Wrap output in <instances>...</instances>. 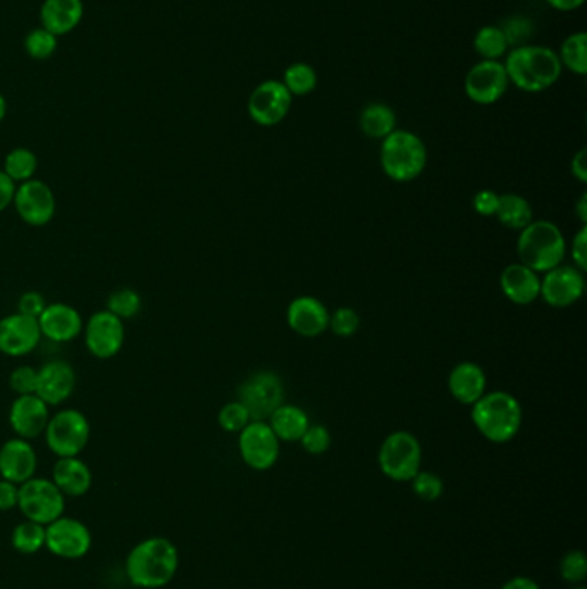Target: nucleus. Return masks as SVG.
Segmentation results:
<instances>
[{
    "label": "nucleus",
    "mask_w": 587,
    "mask_h": 589,
    "mask_svg": "<svg viewBox=\"0 0 587 589\" xmlns=\"http://www.w3.org/2000/svg\"><path fill=\"white\" fill-rule=\"evenodd\" d=\"M180 555L166 538H149L131 550L126 558V576L136 588L157 589L173 581Z\"/></svg>",
    "instance_id": "f257e3e1"
},
{
    "label": "nucleus",
    "mask_w": 587,
    "mask_h": 589,
    "mask_svg": "<svg viewBox=\"0 0 587 589\" xmlns=\"http://www.w3.org/2000/svg\"><path fill=\"white\" fill-rule=\"evenodd\" d=\"M503 66L510 83L531 93L553 87L563 69L557 52L543 45H520L508 54Z\"/></svg>",
    "instance_id": "f03ea898"
},
{
    "label": "nucleus",
    "mask_w": 587,
    "mask_h": 589,
    "mask_svg": "<svg viewBox=\"0 0 587 589\" xmlns=\"http://www.w3.org/2000/svg\"><path fill=\"white\" fill-rule=\"evenodd\" d=\"M470 407L472 422L486 440L507 443L519 433L522 426V407L519 400L507 391L484 393Z\"/></svg>",
    "instance_id": "7ed1b4c3"
},
{
    "label": "nucleus",
    "mask_w": 587,
    "mask_h": 589,
    "mask_svg": "<svg viewBox=\"0 0 587 589\" xmlns=\"http://www.w3.org/2000/svg\"><path fill=\"white\" fill-rule=\"evenodd\" d=\"M519 262L536 273H548L553 267L560 266L567 252L565 236L557 224L551 221H532L520 231Z\"/></svg>",
    "instance_id": "20e7f679"
},
{
    "label": "nucleus",
    "mask_w": 587,
    "mask_h": 589,
    "mask_svg": "<svg viewBox=\"0 0 587 589\" xmlns=\"http://www.w3.org/2000/svg\"><path fill=\"white\" fill-rule=\"evenodd\" d=\"M427 166L426 143L412 131L395 130L381 145V168L390 180L407 183L419 178Z\"/></svg>",
    "instance_id": "39448f33"
},
{
    "label": "nucleus",
    "mask_w": 587,
    "mask_h": 589,
    "mask_svg": "<svg viewBox=\"0 0 587 589\" xmlns=\"http://www.w3.org/2000/svg\"><path fill=\"white\" fill-rule=\"evenodd\" d=\"M90 422L87 416L76 409H62L50 416L45 428V441L50 452L61 457H78L90 440Z\"/></svg>",
    "instance_id": "423d86ee"
},
{
    "label": "nucleus",
    "mask_w": 587,
    "mask_h": 589,
    "mask_svg": "<svg viewBox=\"0 0 587 589\" xmlns=\"http://www.w3.org/2000/svg\"><path fill=\"white\" fill-rule=\"evenodd\" d=\"M422 448L408 431L391 433L379 450V467L393 481H412L421 471Z\"/></svg>",
    "instance_id": "0eeeda50"
},
{
    "label": "nucleus",
    "mask_w": 587,
    "mask_h": 589,
    "mask_svg": "<svg viewBox=\"0 0 587 589\" xmlns=\"http://www.w3.org/2000/svg\"><path fill=\"white\" fill-rule=\"evenodd\" d=\"M66 500L52 479L31 478L19 484L18 509L28 521L50 524L64 514Z\"/></svg>",
    "instance_id": "6e6552de"
},
{
    "label": "nucleus",
    "mask_w": 587,
    "mask_h": 589,
    "mask_svg": "<svg viewBox=\"0 0 587 589\" xmlns=\"http://www.w3.org/2000/svg\"><path fill=\"white\" fill-rule=\"evenodd\" d=\"M285 400V388L278 374L260 371L252 374L238 390V402L248 410L252 421H269Z\"/></svg>",
    "instance_id": "1a4fd4ad"
},
{
    "label": "nucleus",
    "mask_w": 587,
    "mask_h": 589,
    "mask_svg": "<svg viewBox=\"0 0 587 589\" xmlns=\"http://www.w3.org/2000/svg\"><path fill=\"white\" fill-rule=\"evenodd\" d=\"M83 335L88 352L95 359L107 360L123 350L126 328L119 317L104 309L90 316L83 326Z\"/></svg>",
    "instance_id": "9d476101"
},
{
    "label": "nucleus",
    "mask_w": 587,
    "mask_h": 589,
    "mask_svg": "<svg viewBox=\"0 0 587 589\" xmlns=\"http://www.w3.org/2000/svg\"><path fill=\"white\" fill-rule=\"evenodd\" d=\"M14 209L23 223L33 228H42L56 216V197L45 181L28 180L16 186Z\"/></svg>",
    "instance_id": "9b49d317"
},
{
    "label": "nucleus",
    "mask_w": 587,
    "mask_h": 589,
    "mask_svg": "<svg viewBox=\"0 0 587 589\" xmlns=\"http://www.w3.org/2000/svg\"><path fill=\"white\" fill-rule=\"evenodd\" d=\"M238 447L243 462L255 471H267L278 462V436L267 421H252L241 429Z\"/></svg>",
    "instance_id": "f8f14e48"
},
{
    "label": "nucleus",
    "mask_w": 587,
    "mask_h": 589,
    "mask_svg": "<svg viewBox=\"0 0 587 589\" xmlns=\"http://www.w3.org/2000/svg\"><path fill=\"white\" fill-rule=\"evenodd\" d=\"M291 95L278 80L262 81L248 99V114L260 126H276L288 116Z\"/></svg>",
    "instance_id": "ddd939ff"
},
{
    "label": "nucleus",
    "mask_w": 587,
    "mask_h": 589,
    "mask_svg": "<svg viewBox=\"0 0 587 589\" xmlns=\"http://www.w3.org/2000/svg\"><path fill=\"white\" fill-rule=\"evenodd\" d=\"M45 546L57 557H85L92 546V534L78 519L59 517L45 526Z\"/></svg>",
    "instance_id": "4468645a"
},
{
    "label": "nucleus",
    "mask_w": 587,
    "mask_h": 589,
    "mask_svg": "<svg viewBox=\"0 0 587 589\" xmlns=\"http://www.w3.org/2000/svg\"><path fill=\"white\" fill-rule=\"evenodd\" d=\"M508 81L503 62L481 61L472 66L465 78V93L479 106H491L505 95Z\"/></svg>",
    "instance_id": "2eb2a0df"
},
{
    "label": "nucleus",
    "mask_w": 587,
    "mask_h": 589,
    "mask_svg": "<svg viewBox=\"0 0 587 589\" xmlns=\"http://www.w3.org/2000/svg\"><path fill=\"white\" fill-rule=\"evenodd\" d=\"M42 338L38 321L33 317L14 312L0 319V354L14 359L25 357L40 345Z\"/></svg>",
    "instance_id": "dca6fc26"
},
{
    "label": "nucleus",
    "mask_w": 587,
    "mask_h": 589,
    "mask_svg": "<svg viewBox=\"0 0 587 589\" xmlns=\"http://www.w3.org/2000/svg\"><path fill=\"white\" fill-rule=\"evenodd\" d=\"M584 293V273L572 266L553 267L541 279V295L555 309H567L579 302Z\"/></svg>",
    "instance_id": "f3484780"
},
{
    "label": "nucleus",
    "mask_w": 587,
    "mask_h": 589,
    "mask_svg": "<svg viewBox=\"0 0 587 589\" xmlns=\"http://www.w3.org/2000/svg\"><path fill=\"white\" fill-rule=\"evenodd\" d=\"M49 419V405L42 398H38L35 393L19 395L11 403L9 424L18 438L28 441L35 440L40 434L45 433Z\"/></svg>",
    "instance_id": "a211bd4d"
},
{
    "label": "nucleus",
    "mask_w": 587,
    "mask_h": 589,
    "mask_svg": "<svg viewBox=\"0 0 587 589\" xmlns=\"http://www.w3.org/2000/svg\"><path fill=\"white\" fill-rule=\"evenodd\" d=\"M76 386V372L64 360H52L38 369L35 395L42 398L49 407L61 405L73 395Z\"/></svg>",
    "instance_id": "6ab92c4d"
},
{
    "label": "nucleus",
    "mask_w": 587,
    "mask_h": 589,
    "mask_svg": "<svg viewBox=\"0 0 587 589\" xmlns=\"http://www.w3.org/2000/svg\"><path fill=\"white\" fill-rule=\"evenodd\" d=\"M42 336L54 343H68L83 333V317L73 305L47 304L37 319Z\"/></svg>",
    "instance_id": "aec40b11"
},
{
    "label": "nucleus",
    "mask_w": 587,
    "mask_h": 589,
    "mask_svg": "<svg viewBox=\"0 0 587 589\" xmlns=\"http://www.w3.org/2000/svg\"><path fill=\"white\" fill-rule=\"evenodd\" d=\"M286 321L298 336L317 338L329 329V310L319 298L303 295L291 302Z\"/></svg>",
    "instance_id": "412c9836"
},
{
    "label": "nucleus",
    "mask_w": 587,
    "mask_h": 589,
    "mask_svg": "<svg viewBox=\"0 0 587 589\" xmlns=\"http://www.w3.org/2000/svg\"><path fill=\"white\" fill-rule=\"evenodd\" d=\"M37 453L23 438L6 441L0 448V476L14 484H23L35 476Z\"/></svg>",
    "instance_id": "4be33fe9"
},
{
    "label": "nucleus",
    "mask_w": 587,
    "mask_h": 589,
    "mask_svg": "<svg viewBox=\"0 0 587 589\" xmlns=\"http://www.w3.org/2000/svg\"><path fill=\"white\" fill-rule=\"evenodd\" d=\"M503 295L517 305H529L541 295V279L538 273L524 266L522 262H513L503 269L500 276Z\"/></svg>",
    "instance_id": "5701e85b"
},
{
    "label": "nucleus",
    "mask_w": 587,
    "mask_h": 589,
    "mask_svg": "<svg viewBox=\"0 0 587 589\" xmlns=\"http://www.w3.org/2000/svg\"><path fill=\"white\" fill-rule=\"evenodd\" d=\"M486 372L476 362H460L448 376V390L462 405H474L486 393Z\"/></svg>",
    "instance_id": "b1692460"
},
{
    "label": "nucleus",
    "mask_w": 587,
    "mask_h": 589,
    "mask_svg": "<svg viewBox=\"0 0 587 589\" xmlns=\"http://www.w3.org/2000/svg\"><path fill=\"white\" fill-rule=\"evenodd\" d=\"M52 481L64 496H83L92 488V471L80 457H61L52 469Z\"/></svg>",
    "instance_id": "393cba45"
},
{
    "label": "nucleus",
    "mask_w": 587,
    "mask_h": 589,
    "mask_svg": "<svg viewBox=\"0 0 587 589\" xmlns=\"http://www.w3.org/2000/svg\"><path fill=\"white\" fill-rule=\"evenodd\" d=\"M83 14L85 6L81 0H45L40 9L42 25L56 37L75 30L80 25Z\"/></svg>",
    "instance_id": "a878e982"
},
{
    "label": "nucleus",
    "mask_w": 587,
    "mask_h": 589,
    "mask_svg": "<svg viewBox=\"0 0 587 589\" xmlns=\"http://www.w3.org/2000/svg\"><path fill=\"white\" fill-rule=\"evenodd\" d=\"M269 426L279 441H300L310 426L309 416L297 405H281L269 417Z\"/></svg>",
    "instance_id": "bb28decb"
},
{
    "label": "nucleus",
    "mask_w": 587,
    "mask_h": 589,
    "mask_svg": "<svg viewBox=\"0 0 587 589\" xmlns=\"http://www.w3.org/2000/svg\"><path fill=\"white\" fill-rule=\"evenodd\" d=\"M360 130L374 140H384L396 130V114L390 106L376 102L360 114Z\"/></svg>",
    "instance_id": "cd10ccee"
},
{
    "label": "nucleus",
    "mask_w": 587,
    "mask_h": 589,
    "mask_svg": "<svg viewBox=\"0 0 587 589\" xmlns=\"http://www.w3.org/2000/svg\"><path fill=\"white\" fill-rule=\"evenodd\" d=\"M496 217L508 230L522 231L532 223V207L519 193H505L500 195Z\"/></svg>",
    "instance_id": "c85d7f7f"
},
{
    "label": "nucleus",
    "mask_w": 587,
    "mask_h": 589,
    "mask_svg": "<svg viewBox=\"0 0 587 589\" xmlns=\"http://www.w3.org/2000/svg\"><path fill=\"white\" fill-rule=\"evenodd\" d=\"M587 35L584 31L572 33L563 40L562 49L558 59L562 62V68H567L575 75L584 76L587 73Z\"/></svg>",
    "instance_id": "c756f323"
},
{
    "label": "nucleus",
    "mask_w": 587,
    "mask_h": 589,
    "mask_svg": "<svg viewBox=\"0 0 587 589\" xmlns=\"http://www.w3.org/2000/svg\"><path fill=\"white\" fill-rule=\"evenodd\" d=\"M37 168L38 159L35 152H31L30 149H25V147H18V149H13L6 155V161H4L2 171L16 185H21L25 181L33 180V176L37 173Z\"/></svg>",
    "instance_id": "7c9ffc66"
},
{
    "label": "nucleus",
    "mask_w": 587,
    "mask_h": 589,
    "mask_svg": "<svg viewBox=\"0 0 587 589\" xmlns=\"http://www.w3.org/2000/svg\"><path fill=\"white\" fill-rule=\"evenodd\" d=\"M507 35L500 26H482L474 38V49L482 61H498L508 50Z\"/></svg>",
    "instance_id": "2f4dec72"
},
{
    "label": "nucleus",
    "mask_w": 587,
    "mask_h": 589,
    "mask_svg": "<svg viewBox=\"0 0 587 589\" xmlns=\"http://www.w3.org/2000/svg\"><path fill=\"white\" fill-rule=\"evenodd\" d=\"M286 90L291 95H307V93L314 92L317 87V73L316 69L312 68L310 64L305 62H295L291 64L290 68L286 69L283 81Z\"/></svg>",
    "instance_id": "473e14b6"
},
{
    "label": "nucleus",
    "mask_w": 587,
    "mask_h": 589,
    "mask_svg": "<svg viewBox=\"0 0 587 589\" xmlns=\"http://www.w3.org/2000/svg\"><path fill=\"white\" fill-rule=\"evenodd\" d=\"M106 310L124 323L142 312V297L133 288H119L107 297Z\"/></svg>",
    "instance_id": "72a5a7b5"
},
{
    "label": "nucleus",
    "mask_w": 587,
    "mask_h": 589,
    "mask_svg": "<svg viewBox=\"0 0 587 589\" xmlns=\"http://www.w3.org/2000/svg\"><path fill=\"white\" fill-rule=\"evenodd\" d=\"M13 546L19 553L33 555L45 546V526L38 522H21L13 531Z\"/></svg>",
    "instance_id": "f704fd0d"
},
{
    "label": "nucleus",
    "mask_w": 587,
    "mask_h": 589,
    "mask_svg": "<svg viewBox=\"0 0 587 589\" xmlns=\"http://www.w3.org/2000/svg\"><path fill=\"white\" fill-rule=\"evenodd\" d=\"M25 49L26 54L33 59L45 61L54 56L57 49V37L42 26L28 33V37L25 38Z\"/></svg>",
    "instance_id": "c9c22d12"
},
{
    "label": "nucleus",
    "mask_w": 587,
    "mask_h": 589,
    "mask_svg": "<svg viewBox=\"0 0 587 589\" xmlns=\"http://www.w3.org/2000/svg\"><path fill=\"white\" fill-rule=\"evenodd\" d=\"M217 422L228 433H240L241 429L247 428L252 419L248 410L236 400V402L226 403L223 409L219 410Z\"/></svg>",
    "instance_id": "e433bc0d"
},
{
    "label": "nucleus",
    "mask_w": 587,
    "mask_h": 589,
    "mask_svg": "<svg viewBox=\"0 0 587 589\" xmlns=\"http://www.w3.org/2000/svg\"><path fill=\"white\" fill-rule=\"evenodd\" d=\"M359 328V314L350 307H340L334 310L333 314H329V329L340 338H350L359 331Z\"/></svg>",
    "instance_id": "4c0bfd02"
},
{
    "label": "nucleus",
    "mask_w": 587,
    "mask_h": 589,
    "mask_svg": "<svg viewBox=\"0 0 587 589\" xmlns=\"http://www.w3.org/2000/svg\"><path fill=\"white\" fill-rule=\"evenodd\" d=\"M414 483V493L424 502H434L439 496L443 495V481L434 472H417Z\"/></svg>",
    "instance_id": "58836bf2"
},
{
    "label": "nucleus",
    "mask_w": 587,
    "mask_h": 589,
    "mask_svg": "<svg viewBox=\"0 0 587 589\" xmlns=\"http://www.w3.org/2000/svg\"><path fill=\"white\" fill-rule=\"evenodd\" d=\"M300 441L305 452L310 455H321L328 452V448L331 447V434L321 424H310Z\"/></svg>",
    "instance_id": "ea45409f"
},
{
    "label": "nucleus",
    "mask_w": 587,
    "mask_h": 589,
    "mask_svg": "<svg viewBox=\"0 0 587 589\" xmlns=\"http://www.w3.org/2000/svg\"><path fill=\"white\" fill-rule=\"evenodd\" d=\"M38 369L31 366H19L9 376V388L19 395H31L37 390Z\"/></svg>",
    "instance_id": "a19ab883"
},
{
    "label": "nucleus",
    "mask_w": 587,
    "mask_h": 589,
    "mask_svg": "<svg viewBox=\"0 0 587 589\" xmlns=\"http://www.w3.org/2000/svg\"><path fill=\"white\" fill-rule=\"evenodd\" d=\"M563 579L569 583H581L587 574L586 555L582 552H570L563 557L560 564Z\"/></svg>",
    "instance_id": "79ce46f5"
},
{
    "label": "nucleus",
    "mask_w": 587,
    "mask_h": 589,
    "mask_svg": "<svg viewBox=\"0 0 587 589\" xmlns=\"http://www.w3.org/2000/svg\"><path fill=\"white\" fill-rule=\"evenodd\" d=\"M500 204V195L493 190H481L474 195L472 207L482 217L496 216Z\"/></svg>",
    "instance_id": "37998d69"
},
{
    "label": "nucleus",
    "mask_w": 587,
    "mask_h": 589,
    "mask_svg": "<svg viewBox=\"0 0 587 589\" xmlns=\"http://www.w3.org/2000/svg\"><path fill=\"white\" fill-rule=\"evenodd\" d=\"M45 307H47V300L40 292L23 293L18 300L19 314H25V316L33 317V319H38L40 314L44 312Z\"/></svg>",
    "instance_id": "c03bdc74"
},
{
    "label": "nucleus",
    "mask_w": 587,
    "mask_h": 589,
    "mask_svg": "<svg viewBox=\"0 0 587 589\" xmlns=\"http://www.w3.org/2000/svg\"><path fill=\"white\" fill-rule=\"evenodd\" d=\"M572 259H574L575 267L581 269L582 273H584L587 267V226H582L581 230L577 231V235L574 236Z\"/></svg>",
    "instance_id": "a18cd8bd"
},
{
    "label": "nucleus",
    "mask_w": 587,
    "mask_h": 589,
    "mask_svg": "<svg viewBox=\"0 0 587 589\" xmlns=\"http://www.w3.org/2000/svg\"><path fill=\"white\" fill-rule=\"evenodd\" d=\"M19 486L18 484L0 479V510L9 512V510L18 507Z\"/></svg>",
    "instance_id": "49530a36"
},
{
    "label": "nucleus",
    "mask_w": 587,
    "mask_h": 589,
    "mask_svg": "<svg viewBox=\"0 0 587 589\" xmlns=\"http://www.w3.org/2000/svg\"><path fill=\"white\" fill-rule=\"evenodd\" d=\"M16 183L0 169V212L6 211L9 205H13Z\"/></svg>",
    "instance_id": "de8ad7c7"
},
{
    "label": "nucleus",
    "mask_w": 587,
    "mask_h": 589,
    "mask_svg": "<svg viewBox=\"0 0 587 589\" xmlns=\"http://www.w3.org/2000/svg\"><path fill=\"white\" fill-rule=\"evenodd\" d=\"M570 171L574 174L575 180L586 183L587 181V150L581 149L574 155V159L570 162Z\"/></svg>",
    "instance_id": "09e8293b"
},
{
    "label": "nucleus",
    "mask_w": 587,
    "mask_h": 589,
    "mask_svg": "<svg viewBox=\"0 0 587 589\" xmlns=\"http://www.w3.org/2000/svg\"><path fill=\"white\" fill-rule=\"evenodd\" d=\"M553 9L563 11V13H569V11H575L586 2V0H546Z\"/></svg>",
    "instance_id": "8fccbe9b"
},
{
    "label": "nucleus",
    "mask_w": 587,
    "mask_h": 589,
    "mask_svg": "<svg viewBox=\"0 0 587 589\" xmlns=\"http://www.w3.org/2000/svg\"><path fill=\"white\" fill-rule=\"evenodd\" d=\"M501 589H539V586L529 577H515Z\"/></svg>",
    "instance_id": "3c124183"
},
{
    "label": "nucleus",
    "mask_w": 587,
    "mask_h": 589,
    "mask_svg": "<svg viewBox=\"0 0 587 589\" xmlns=\"http://www.w3.org/2000/svg\"><path fill=\"white\" fill-rule=\"evenodd\" d=\"M575 211H577V216L581 219L582 226H586L587 224V193H582L581 199L575 205Z\"/></svg>",
    "instance_id": "603ef678"
},
{
    "label": "nucleus",
    "mask_w": 587,
    "mask_h": 589,
    "mask_svg": "<svg viewBox=\"0 0 587 589\" xmlns=\"http://www.w3.org/2000/svg\"><path fill=\"white\" fill-rule=\"evenodd\" d=\"M6 114H7V102H6V99H4V95H2V93H0V121H2V119L6 118Z\"/></svg>",
    "instance_id": "864d4df0"
},
{
    "label": "nucleus",
    "mask_w": 587,
    "mask_h": 589,
    "mask_svg": "<svg viewBox=\"0 0 587 589\" xmlns=\"http://www.w3.org/2000/svg\"><path fill=\"white\" fill-rule=\"evenodd\" d=\"M575 589H584V588H575Z\"/></svg>",
    "instance_id": "5fc2aeb1"
}]
</instances>
